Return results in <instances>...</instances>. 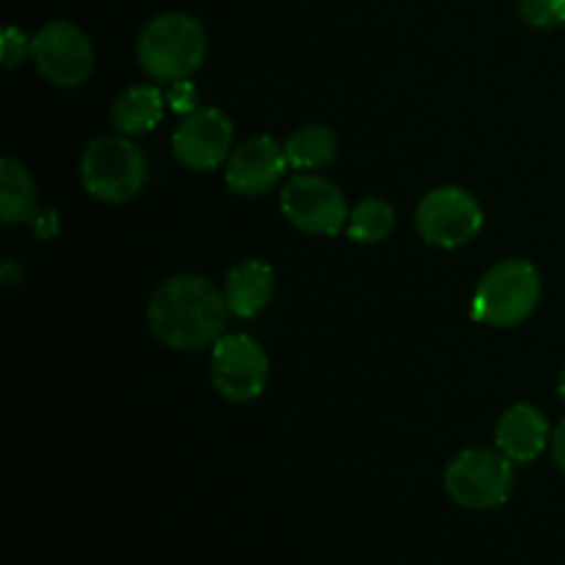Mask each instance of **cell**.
Returning <instances> with one entry per match:
<instances>
[{
	"label": "cell",
	"mask_w": 565,
	"mask_h": 565,
	"mask_svg": "<svg viewBox=\"0 0 565 565\" xmlns=\"http://www.w3.org/2000/svg\"><path fill=\"white\" fill-rule=\"evenodd\" d=\"M171 105L180 110H196L193 105H196V92H193V86L188 81H177L174 83V92H171Z\"/></svg>",
	"instance_id": "ffe728a7"
},
{
	"label": "cell",
	"mask_w": 565,
	"mask_h": 565,
	"mask_svg": "<svg viewBox=\"0 0 565 565\" xmlns=\"http://www.w3.org/2000/svg\"><path fill=\"white\" fill-rule=\"evenodd\" d=\"M419 237L430 246L458 248L483 230V207L469 191L456 185L425 193L417 207Z\"/></svg>",
	"instance_id": "52a82bcc"
},
{
	"label": "cell",
	"mask_w": 565,
	"mask_h": 565,
	"mask_svg": "<svg viewBox=\"0 0 565 565\" xmlns=\"http://www.w3.org/2000/svg\"><path fill=\"white\" fill-rule=\"evenodd\" d=\"M497 450L505 452L511 461L530 463L546 450L552 439L550 419L530 403H516L508 408L497 423Z\"/></svg>",
	"instance_id": "7c38bea8"
},
{
	"label": "cell",
	"mask_w": 565,
	"mask_h": 565,
	"mask_svg": "<svg viewBox=\"0 0 565 565\" xmlns=\"http://www.w3.org/2000/svg\"><path fill=\"white\" fill-rule=\"evenodd\" d=\"M345 230L356 243H381L395 230V210L384 199H362L348 215Z\"/></svg>",
	"instance_id": "e0dca14e"
},
{
	"label": "cell",
	"mask_w": 565,
	"mask_h": 565,
	"mask_svg": "<svg viewBox=\"0 0 565 565\" xmlns=\"http://www.w3.org/2000/svg\"><path fill=\"white\" fill-rule=\"evenodd\" d=\"M36 215V185L17 160H0V218L3 224H22Z\"/></svg>",
	"instance_id": "9a60e30c"
},
{
	"label": "cell",
	"mask_w": 565,
	"mask_h": 565,
	"mask_svg": "<svg viewBox=\"0 0 565 565\" xmlns=\"http://www.w3.org/2000/svg\"><path fill=\"white\" fill-rule=\"evenodd\" d=\"M81 182L99 202L125 204L147 185V160L130 138H97L81 158Z\"/></svg>",
	"instance_id": "3957f363"
},
{
	"label": "cell",
	"mask_w": 565,
	"mask_h": 565,
	"mask_svg": "<svg viewBox=\"0 0 565 565\" xmlns=\"http://www.w3.org/2000/svg\"><path fill=\"white\" fill-rule=\"evenodd\" d=\"M235 127L218 108H196L182 119L174 132V158L185 169L213 171L232 149Z\"/></svg>",
	"instance_id": "30bf717a"
},
{
	"label": "cell",
	"mask_w": 565,
	"mask_h": 565,
	"mask_svg": "<svg viewBox=\"0 0 565 565\" xmlns=\"http://www.w3.org/2000/svg\"><path fill=\"white\" fill-rule=\"evenodd\" d=\"M210 379L221 397L232 403H248L265 392L268 356L248 334H226L213 345Z\"/></svg>",
	"instance_id": "9c48e42d"
},
{
	"label": "cell",
	"mask_w": 565,
	"mask_h": 565,
	"mask_svg": "<svg viewBox=\"0 0 565 565\" xmlns=\"http://www.w3.org/2000/svg\"><path fill=\"white\" fill-rule=\"evenodd\" d=\"M31 44H33V39H28L20 28H14V25L3 28V36H0V50H3L6 66H9V70H14V66L20 64L28 53H31Z\"/></svg>",
	"instance_id": "d6986e66"
},
{
	"label": "cell",
	"mask_w": 565,
	"mask_h": 565,
	"mask_svg": "<svg viewBox=\"0 0 565 565\" xmlns=\"http://www.w3.org/2000/svg\"><path fill=\"white\" fill-rule=\"evenodd\" d=\"M557 392H561V397H563V403H565V370H563V375H561V384H557Z\"/></svg>",
	"instance_id": "7402d4cb"
},
{
	"label": "cell",
	"mask_w": 565,
	"mask_h": 565,
	"mask_svg": "<svg viewBox=\"0 0 565 565\" xmlns=\"http://www.w3.org/2000/svg\"><path fill=\"white\" fill-rule=\"evenodd\" d=\"M285 169V147L270 136H254L232 152L226 163V185L241 196H259L281 180Z\"/></svg>",
	"instance_id": "8fae6325"
},
{
	"label": "cell",
	"mask_w": 565,
	"mask_h": 565,
	"mask_svg": "<svg viewBox=\"0 0 565 565\" xmlns=\"http://www.w3.org/2000/svg\"><path fill=\"white\" fill-rule=\"evenodd\" d=\"M279 204L287 221L309 235H337L345 230L351 215L340 188L320 174H296L287 180Z\"/></svg>",
	"instance_id": "8992f818"
},
{
	"label": "cell",
	"mask_w": 565,
	"mask_h": 565,
	"mask_svg": "<svg viewBox=\"0 0 565 565\" xmlns=\"http://www.w3.org/2000/svg\"><path fill=\"white\" fill-rule=\"evenodd\" d=\"M274 268L259 259H243L230 270L224 285L226 307L235 318H254L274 298Z\"/></svg>",
	"instance_id": "4fadbf2b"
},
{
	"label": "cell",
	"mask_w": 565,
	"mask_h": 565,
	"mask_svg": "<svg viewBox=\"0 0 565 565\" xmlns=\"http://www.w3.org/2000/svg\"><path fill=\"white\" fill-rule=\"evenodd\" d=\"M552 458H555L557 469L565 472V419L557 425L555 434H552Z\"/></svg>",
	"instance_id": "44dd1931"
},
{
	"label": "cell",
	"mask_w": 565,
	"mask_h": 565,
	"mask_svg": "<svg viewBox=\"0 0 565 565\" xmlns=\"http://www.w3.org/2000/svg\"><path fill=\"white\" fill-rule=\"evenodd\" d=\"M513 489V461L500 450L472 447L447 463L445 491L467 511H491L505 505Z\"/></svg>",
	"instance_id": "5b68a950"
},
{
	"label": "cell",
	"mask_w": 565,
	"mask_h": 565,
	"mask_svg": "<svg viewBox=\"0 0 565 565\" xmlns=\"http://www.w3.org/2000/svg\"><path fill=\"white\" fill-rule=\"evenodd\" d=\"M541 301V274L527 259H505L480 281L472 315L480 323L511 329L524 323Z\"/></svg>",
	"instance_id": "277c9868"
},
{
	"label": "cell",
	"mask_w": 565,
	"mask_h": 565,
	"mask_svg": "<svg viewBox=\"0 0 565 565\" xmlns=\"http://www.w3.org/2000/svg\"><path fill=\"white\" fill-rule=\"evenodd\" d=\"M226 315V298L202 276H171L152 292L147 307L152 334L174 351L215 345Z\"/></svg>",
	"instance_id": "6da1fadb"
},
{
	"label": "cell",
	"mask_w": 565,
	"mask_h": 565,
	"mask_svg": "<svg viewBox=\"0 0 565 565\" xmlns=\"http://www.w3.org/2000/svg\"><path fill=\"white\" fill-rule=\"evenodd\" d=\"M337 136L323 125H307L292 132L285 143L287 163L298 171H315L329 166L337 158Z\"/></svg>",
	"instance_id": "2e32d148"
},
{
	"label": "cell",
	"mask_w": 565,
	"mask_h": 565,
	"mask_svg": "<svg viewBox=\"0 0 565 565\" xmlns=\"http://www.w3.org/2000/svg\"><path fill=\"white\" fill-rule=\"evenodd\" d=\"M31 58L50 83L75 88L88 81L94 70V47L86 33L72 22H47L33 33Z\"/></svg>",
	"instance_id": "ba28073f"
},
{
	"label": "cell",
	"mask_w": 565,
	"mask_h": 565,
	"mask_svg": "<svg viewBox=\"0 0 565 565\" xmlns=\"http://www.w3.org/2000/svg\"><path fill=\"white\" fill-rule=\"evenodd\" d=\"M166 99L158 86H132L116 97L110 121L121 136H141L163 119Z\"/></svg>",
	"instance_id": "5bb4252c"
},
{
	"label": "cell",
	"mask_w": 565,
	"mask_h": 565,
	"mask_svg": "<svg viewBox=\"0 0 565 565\" xmlns=\"http://www.w3.org/2000/svg\"><path fill=\"white\" fill-rule=\"evenodd\" d=\"M519 17L530 28L552 31L565 25V0H519Z\"/></svg>",
	"instance_id": "ac0fdd59"
},
{
	"label": "cell",
	"mask_w": 565,
	"mask_h": 565,
	"mask_svg": "<svg viewBox=\"0 0 565 565\" xmlns=\"http://www.w3.org/2000/svg\"><path fill=\"white\" fill-rule=\"evenodd\" d=\"M207 55V33L182 11H166L149 20L138 36V61L158 81H185Z\"/></svg>",
	"instance_id": "7a4b0ae2"
}]
</instances>
